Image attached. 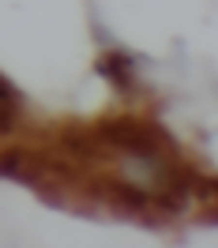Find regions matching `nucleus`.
Instances as JSON below:
<instances>
[{
  "instance_id": "f03ea898",
  "label": "nucleus",
  "mask_w": 218,
  "mask_h": 248,
  "mask_svg": "<svg viewBox=\"0 0 218 248\" xmlns=\"http://www.w3.org/2000/svg\"><path fill=\"white\" fill-rule=\"evenodd\" d=\"M98 72H102L113 87H121V91H132V87H136L132 57H128V53H121V49H106V53L98 57Z\"/></svg>"
},
{
  "instance_id": "20e7f679",
  "label": "nucleus",
  "mask_w": 218,
  "mask_h": 248,
  "mask_svg": "<svg viewBox=\"0 0 218 248\" xmlns=\"http://www.w3.org/2000/svg\"><path fill=\"white\" fill-rule=\"evenodd\" d=\"M12 117H16V106L0 102V128H8V124H12Z\"/></svg>"
},
{
  "instance_id": "7ed1b4c3",
  "label": "nucleus",
  "mask_w": 218,
  "mask_h": 248,
  "mask_svg": "<svg viewBox=\"0 0 218 248\" xmlns=\"http://www.w3.org/2000/svg\"><path fill=\"white\" fill-rule=\"evenodd\" d=\"M0 102H8V106H16V102H19V98H16V87H12L4 76H0Z\"/></svg>"
},
{
  "instance_id": "f257e3e1",
  "label": "nucleus",
  "mask_w": 218,
  "mask_h": 248,
  "mask_svg": "<svg viewBox=\"0 0 218 248\" xmlns=\"http://www.w3.org/2000/svg\"><path fill=\"white\" fill-rule=\"evenodd\" d=\"M98 155H117V151H155V155H177V143L166 128L143 117H109L91 128Z\"/></svg>"
}]
</instances>
